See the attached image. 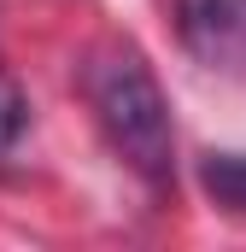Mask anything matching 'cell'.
I'll use <instances>...</instances> for the list:
<instances>
[{
  "label": "cell",
  "mask_w": 246,
  "mask_h": 252,
  "mask_svg": "<svg viewBox=\"0 0 246 252\" xmlns=\"http://www.w3.org/2000/svg\"><path fill=\"white\" fill-rule=\"evenodd\" d=\"M76 82H82V100H88L100 135H106V147L147 188H170V176H176V129H170V100H164L147 53L135 41H100V47L82 53Z\"/></svg>",
  "instance_id": "obj_1"
},
{
  "label": "cell",
  "mask_w": 246,
  "mask_h": 252,
  "mask_svg": "<svg viewBox=\"0 0 246 252\" xmlns=\"http://www.w3.org/2000/svg\"><path fill=\"white\" fill-rule=\"evenodd\" d=\"M24 118H30V106H24V94H18V82L0 70V153L24 135Z\"/></svg>",
  "instance_id": "obj_4"
},
{
  "label": "cell",
  "mask_w": 246,
  "mask_h": 252,
  "mask_svg": "<svg viewBox=\"0 0 246 252\" xmlns=\"http://www.w3.org/2000/svg\"><path fill=\"white\" fill-rule=\"evenodd\" d=\"M199 182H205V193L223 211H241L246 217V153H205Z\"/></svg>",
  "instance_id": "obj_3"
},
{
  "label": "cell",
  "mask_w": 246,
  "mask_h": 252,
  "mask_svg": "<svg viewBox=\"0 0 246 252\" xmlns=\"http://www.w3.org/2000/svg\"><path fill=\"white\" fill-rule=\"evenodd\" d=\"M176 35L205 70H246V0H176Z\"/></svg>",
  "instance_id": "obj_2"
}]
</instances>
